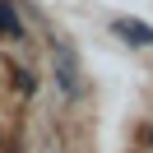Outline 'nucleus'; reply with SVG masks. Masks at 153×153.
<instances>
[{
	"instance_id": "f03ea898",
	"label": "nucleus",
	"mask_w": 153,
	"mask_h": 153,
	"mask_svg": "<svg viewBox=\"0 0 153 153\" xmlns=\"http://www.w3.org/2000/svg\"><path fill=\"white\" fill-rule=\"evenodd\" d=\"M60 56V84H65V93H79V74H74V56H70V47H56Z\"/></svg>"
},
{
	"instance_id": "7ed1b4c3",
	"label": "nucleus",
	"mask_w": 153,
	"mask_h": 153,
	"mask_svg": "<svg viewBox=\"0 0 153 153\" xmlns=\"http://www.w3.org/2000/svg\"><path fill=\"white\" fill-rule=\"evenodd\" d=\"M0 28H14V33H19V19H14L10 0H0Z\"/></svg>"
},
{
	"instance_id": "f257e3e1",
	"label": "nucleus",
	"mask_w": 153,
	"mask_h": 153,
	"mask_svg": "<svg viewBox=\"0 0 153 153\" xmlns=\"http://www.w3.org/2000/svg\"><path fill=\"white\" fill-rule=\"evenodd\" d=\"M116 37L134 42V47H153V28H149V23H134V19H121V23H116Z\"/></svg>"
}]
</instances>
